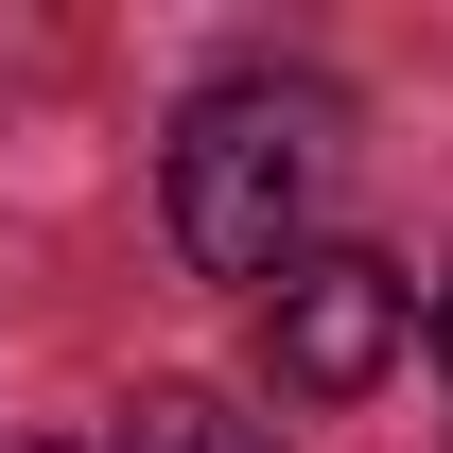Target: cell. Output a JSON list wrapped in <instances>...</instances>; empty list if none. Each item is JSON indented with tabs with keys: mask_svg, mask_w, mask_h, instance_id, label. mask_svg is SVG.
<instances>
[{
	"mask_svg": "<svg viewBox=\"0 0 453 453\" xmlns=\"http://www.w3.org/2000/svg\"><path fill=\"white\" fill-rule=\"evenodd\" d=\"M332 140H349L332 88H280V70L210 88V105L174 122V157H157L174 262H192V280H296V226H314V192H332Z\"/></svg>",
	"mask_w": 453,
	"mask_h": 453,
	"instance_id": "obj_1",
	"label": "cell"
},
{
	"mask_svg": "<svg viewBox=\"0 0 453 453\" xmlns=\"http://www.w3.org/2000/svg\"><path fill=\"white\" fill-rule=\"evenodd\" d=\"M262 366H280L296 401H366L401 366V280L384 262H296L280 314H262Z\"/></svg>",
	"mask_w": 453,
	"mask_h": 453,
	"instance_id": "obj_2",
	"label": "cell"
},
{
	"mask_svg": "<svg viewBox=\"0 0 453 453\" xmlns=\"http://www.w3.org/2000/svg\"><path fill=\"white\" fill-rule=\"evenodd\" d=\"M122 453H280V436L226 418L210 384H140V401H122Z\"/></svg>",
	"mask_w": 453,
	"mask_h": 453,
	"instance_id": "obj_3",
	"label": "cell"
},
{
	"mask_svg": "<svg viewBox=\"0 0 453 453\" xmlns=\"http://www.w3.org/2000/svg\"><path fill=\"white\" fill-rule=\"evenodd\" d=\"M436 366H453V296H436Z\"/></svg>",
	"mask_w": 453,
	"mask_h": 453,
	"instance_id": "obj_4",
	"label": "cell"
},
{
	"mask_svg": "<svg viewBox=\"0 0 453 453\" xmlns=\"http://www.w3.org/2000/svg\"><path fill=\"white\" fill-rule=\"evenodd\" d=\"M0 453H70V436H0Z\"/></svg>",
	"mask_w": 453,
	"mask_h": 453,
	"instance_id": "obj_5",
	"label": "cell"
}]
</instances>
